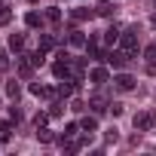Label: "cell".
<instances>
[{"instance_id": "cell-16", "label": "cell", "mask_w": 156, "mask_h": 156, "mask_svg": "<svg viewBox=\"0 0 156 156\" xmlns=\"http://www.w3.org/2000/svg\"><path fill=\"white\" fill-rule=\"evenodd\" d=\"M95 12H98V16H104V19H110V16H113V3H110V0H104V3H98V6H95Z\"/></svg>"}, {"instance_id": "cell-27", "label": "cell", "mask_w": 156, "mask_h": 156, "mask_svg": "<svg viewBox=\"0 0 156 156\" xmlns=\"http://www.w3.org/2000/svg\"><path fill=\"white\" fill-rule=\"evenodd\" d=\"M150 22H153V25H156V16H153V19H150Z\"/></svg>"}, {"instance_id": "cell-20", "label": "cell", "mask_w": 156, "mask_h": 156, "mask_svg": "<svg viewBox=\"0 0 156 156\" xmlns=\"http://www.w3.org/2000/svg\"><path fill=\"white\" fill-rule=\"evenodd\" d=\"M31 61H34V64H37V67H40V64H43V61H46V49H37V52H34V55H31Z\"/></svg>"}, {"instance_id": "cell-11", "label": "cell", "mask_w": 156, "mask_h": 156, "mask_svg": "<svg viewBox=\"0 0 156 156\" xmlns=\"http://www.w3.org/2000/svg\"><path fill=\"white\" fill-rule=\"evenodd\" d=\"M80 129H83V132H98V116H95V113H92V116H83V119H80Z\"/></svg>"}, {"instance_id": "cell-6", "label": "cell", "mask_w": 156, "mask_h": 156, "mask_svg": "<svg viewBox=\"0 0 156 156\" xmlns=\"http://www.w3.org/2000/svg\"><path fill=\"white\" fill-rule=\"evenodd\" d=\"M153 126H156V122H153L150 113H138V116H135V129H138V132H147V129H153Z\"/></svg>"}, {"instance_id": "cell-10", "label": "cell", "mask_w": 156, "mask_h": 156, "mask_svg": "<svg viewBox=\"0 0 156 156\" xmlns=\"http://www.w3.org/2000/svg\"><path fill=\"white\" fill-rule=\"evenodd\" d=\"M46 22H49L52 28H58V25H61V9H58V6H49V9H46Z\"/></svg>"}, {"instance_id": "cell-8", "label": "cell", "mask_w": 156, "mask_h": 156, "mask_svg": "<svg viewBox=\"0 0 156 156\" xmlns=\"http://www.w3.org/2000/svg\"><path fill=\"white\" fill-rule=\"evenodd\" d=\"M119 34H122V31H119V25H110V28L104 31V43H107V46L119 43Z\"/></svg>"}, {"instance_id": "cell-15", "label": "cell", "mask_w": 156, "mask_h": 156, "mask_svg": "<svg viewBox=\"0 0 156 156\" xmlns=\"http://www.w3.org/2000/svg\"><path fill=\"white\" fill-rule=\"evenodd\" d=\"M55 46H58V37H52V34H43V37H40V49L49 52V49H55Z\"/></svg>"}, {"instance_id": "cell-7", "label": "cell", "mask_w": 156, "mask_h": 156, "mask_svg": "<svg viewBox=\"0 0 156 156\" xmlns=\"http://www.w3.org/2000/svg\"><path fill=\"white\" fill-rule=\"evenodd\" d=\"M89 80H92L95 86L107 83V67H92V70H89Z\"/></svg>"}, {"instance_id": "cell-17", "label": "cell", "mask_w": 156, "mask_h": 156, "mask_svg": "<svg viewBox=\"0 0 156 156\" xmlns=\"http://www.w3.org/2000/svg\"><path fill=\"white\" fill-rule=\"evenodd\" d=\"M6 95H9L12 101H19V95H22V86H19L16 80H12V83H6Z\"/></svg>"}, {"instance_id": "cell-18", "label": "cell", "mask_w": 156, "mask_h": 156, "mask_svg": "<svg viewBox=\"0 0 156 156\" xmlns=\"http://www.w3.org/2000/svg\"><path fill=\"white\" fill-rule=\"evenodd\" d=\"M9 22H12V9L9 6H0V28H6Z\"/></svg>"}, {"instance_id": "cell-2", "label": "cell", "mask_w": 156, "mask_h": 156, "mask_svg": "<svg viewBox=\"0 0 156 156\" xmlns=\"http://www.w3.org/2000/svg\"><path fill=\"white\" fill-rule=\"evenodd\" d=\"M16 64H19V73L25 76V80H31V73H34V67H37V64L31 61V55H19Z\"/></svg>"}, {"instance_id": "cell-28", "label": "cell", "mask_w": 156, "mask_h": 156, "mask_svg": "<svg viewBox=\"0 0 156 156\" xmlns=\"http://www.w3.org/2000/svg\"><path fill=\"white\" fill-rule=\"evenodd\" d=\"M153 3H156V0H153Z\"/></svg>"}, {"instance_id": "cell-5", "label": "cell", "mask_w": 156, "mask_h": 156, "mask_svg": "<svg viewBox=\"0 0 156 156\" xmlns=\"http://www.w3.org/2000/svg\"><path fill=\"white\" fill-rule=\"evenodd\" d=\"M89 107H92V113H95V116H101V113H107V110H110V104H107V101H104L101 95H92Z\"/></svg>"}, {"instance_id": "cell-3", "label": "cell", "mask_w": 156, "mask_h": 156, "mask_svg": "<svg viewBox=\"0 0 156 156\" xmlns=\"http://www.w3.org/2000/svg\"><path fill=\"white\" fill-rule=\"evenodd\" d=\"M113 83H116V89H122V92H132L138 80H135L132 73H116V76H113Z\"/></svg>"}, {"instance_id": "cell-12", "label": "cell", "mask_w": 156, "mask_h": 156, "mask_svg": "<svg viewBox=\"0 0 156 156\" xmlns=\"http://www.w3.org/2000/svg\"><path fill=\"white\" fill-rule=\"evenodd\" d=\"M9 49L12 52H22L25 49V34H9Z\"/></svg>"}, {"instance_id": "cell-26", "label": "cell", "mask_w": 156, "mask_h": 156, "mask_svg": "<svg viewBox=\"0 0 156 156\" xmlns=\"http://www.w3.org/2000/svg\"><path fill=\"white\" fill-rule=\"evenodd\" d=\"M147 73H150V76H156V58H153V61H147Z\"/></svg>"}, {"instance_id": "cell-21", "label": "cell", "mask_w": 156, "mask_h": 156, "mask_svg": "<svg viewBox=\"0 0 156 156\" xmlns=\"http://www.w3.org/2000/svg\"><path fill=\"white\" fill-rule=\"evenodd\" d=\"M49 107H52V110H49V116H61V113H64V104H61V101H52Z\"/></svg>"}, {"instance_id": "cell-24", "label": "cell", "mask_w": 156, "mask_h": 156, "mask_svg": "<svg viewBox=\"0 0 156 156\" xmlns=\"http://www.w3.org/2000/svg\"><path fill=\"white\" fill-rule=\"evenodd\" d=\"M144 55H147V61H153V58H156V46H147V49H144Z\"/></svg>"}, {"instance_id": "cell-4", "label": "cell", "mask_w": 156, "mask_h": 156, "mask_svg": "<svg viewBox=\"0 0 156 156\" xmlns=\"http://www.w3.org/2000/svg\"><path fill=\"white\" fill-rule=\"evenodd\" d=\"M98 12L95 9H89V6H76V9H70V22H86V19H95Z\"/></svg>"}, {"instance_id": "cell-9", "label": "cell", "mask_w": 156, "mask_h": 156, "mask_svg": "<svg viewBox=\"0 0 156 156\" xmlns=\"http://www.w3.org/2000/svg\"><path fill=\"white\" fill-rule=\"evenodd\" d=\"M67 40H70V46H86V34L80 28H73V25H70V37Z\"/></svg>"}, {"instance_id": "cell-23", "label": "cell", "mask_w": 156, "mask_h": 156, "mask_svg": "<svg viewBox=\"0 0 156 156\" xmlns=\"http://www.w3.org/2000/svg\"><path fill=\"white\" fill-rule=\"evenodd\" d=\"M9 116H12V122H19V119H22V110L12 104V107H9Z\"/></svg>"}, {"instance_id": "cell-13", "label": "cell", "mask_w": 156, "mask_h": 156, "mask_svg": "<svg viewBox=\"0 0 156 156\" xmlns=\"http://www.w3.org/2000/svg\"><path fill=\"white\" fill-rule=\"evenodd\" d=\"M37 141H40V144H52V141H55V135H52L46 126H37Z\"/></svg>"}, {"instance_id": "cell-22", "label": "cell", "mask_w": 156, "mask_h": 156, "mask_svg": "<svg viewBox=\"0 0 156 156\" xmlns=\"http://www.w3.org/2000/svg\"><path fill=\"white\" fill-rule=\"evenodd\" d=\"M6 70H9V55L0 49V73H6Z\"/></svg>"}, {"instance_id": "cell-14", "label": "cell", "mask_w": 156, "mask_h": 156, "mask_svg": "<svg viewBox=\"0 0 156 156\" xmlns=\"http://www.w3.org/2000/svg\"><path fill=\"white\" fill-rule=\"evenodd\" d=\"M43 19H46V16H40V12H28V16H25V25H28V28H40Z\"/></svg>"}, {"instance_id": "cell-25", "label": "cell", "mask_w": 156, "mask_h": 156, "mask_svg": "<svg viewBox=\"0 0 156 156\" xmlns=\"http://www.w3.org/2000/svg\"><path fill=\"white\" fill-rule=\"evenodd\" d=\"M46 119H49V113H37V119H34V122H37V126H46Z\"/></svg>"}, {"instance_id": "cell-19", "label": "cell", "mask_w": 156, "mask_h": 156, "mask_svg": "<svg viewBox=\"0 0 156 156\" xmlns=\"http://www.w3.org/2000/svg\"><path fill=\"white\" fill-rule=\"evenodd\" d=\"M76 132H83V129H80V122H67V126H64V138H73Z\"/></svg>"}, {"instance_id": "cell-1", "label": "cell", "mask_w": 156, "mask_h": 156, "mask_svg": "<svg viewBox=\"0 0 156 156\" xmlns=\"http://www.w3.org/2000/svg\"><path fill=\"white\" fill-rule=\"evenodd\" d=\"M119 46H122L129 55L138 52V25H132V28H126V31L119 34Z\"/></svg>"}]
</instances>
